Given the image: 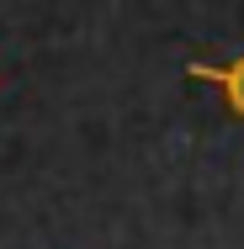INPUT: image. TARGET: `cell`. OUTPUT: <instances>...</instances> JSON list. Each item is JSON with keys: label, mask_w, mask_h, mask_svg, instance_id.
Returning a JSON list of instances; mask_svg holds the SVG:
<instances>
[{"label": "cell", "mask_w": 244, "mask_h": 249, "mask_svg": "<svg viewBox=\"0 0 244 249\" xmlns=\"http://www.w3.org/2000/svg\"><path fill=\"white\" fill-rule=\"evenodd\" d=\"M186 74L202 80V85H218L228 117H239V122H244V53H234L228 64H186Z\"/></svg>", "instance_id": "obj_1"}]
</instances>
